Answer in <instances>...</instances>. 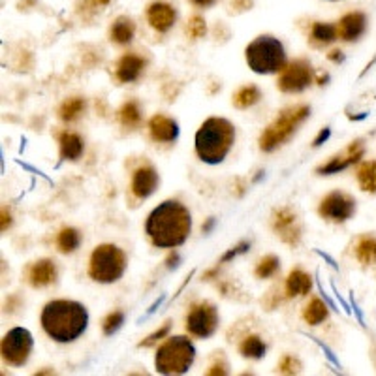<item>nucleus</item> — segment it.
<instances>
[{"label":"nucleus","mask_w":376,"mask_h":376,"mask_svg":"<svg viewBox=\"0 0 376 376\" xmlns=\"http://www.w3.org/2000/svg\"><path fill=\"white\" fill-rule=\"evenodd\" d=\"M122 324H125V314L120 313V310H113L102 322V331H104V335H113L119 331Z\"/></svg>","instance_id":"obj_33"},{"label":"nucleus","mask_w":376,"mask_h":376,"mask_svg":"<svg viewBox=\"0 0 376 376\" xmlns=\"http://www.w3.org/2000/svg\"><path fill=\"white\" fill-rule=\"evenodd\" d=\"M179 266V254L177 252H173V254H169L166 260V267L167 269H175V267Z\"/></svg>","instance_id":"obj_42"},{"label":"nucleus","mask_w":376,"mask_h":376,"mask_svg":"<svg viewBox=\"0 0 376 376\" xmlns=\"http://www.w3.org/2000/svg\"><path fill=\"white\" fill-rule=\"evenodd\" d=\"M367 31V17L361 11H350L340 17L337 23V32L343 42H357Z\"/></svg>","instance_id":"obj_15"},{"label":"nucleus","mask_w":376,"mask_h":376,"mask_svg":"<svg viewBox=\"0 0 376 376\" xmlns=\"http://www.w3.org/2000/svg\"><path fill=\"white\" fill-rule=\"evenodd\" d=\"M184 328H187L188 335H192V337L209 339L211 335H214L216 328H219V310L209 301L192 305L187 316Z\"/></svg>","instance_id":"obj_9"},{"label":"nucleus","mask_w":376,"mask_h":376,"mask_svg":"<svg viewBox=\"0 0 376 376\" xmlns=\"http://www.w3.org/2000/svg\"><path fill=\"white\" fill-rule=\"evenodd\" d=\"M313 290V277L303 269H292L286 278V296L288 298H301Z\"/></svg>","instance_id":"obj_21"},{"label":"nucleus","mask_w":376,"mask_h":376,"mask_svg":"<svg viewBox=\"0 0 376 376\" xmlns=\"http://www.w3.org/2000/svg\"><path fill=\"white\" fill-rule=\"evenodd\" d=\"M34 339L28 329L14 328L4 335L0 350H2V360L10 367H23L28 361L32 354Z\"/></svg>","instance_id":"obj_8"},{"label":"nucleus","mask_w":376,"mask_h":376,"mask_svg":"<svg viewBox=\"0 0 376 376\" xmlns=\"http://www.w3.org/2000/svg\"><path fill=\"white\" fill-rule=\"evenodd\" d=\"M273 230L290 246H296L299 239H301V226L298 222V216L288 207H282V209L275 213V216H273Z\"/></svg>","instance_id":"obj_13"},{"label":"nucleus","mask_w":376,"mask_h":376,"mask_svg":"<svg viewBox=\"0 0 376 376\" xmlns=\"http://www.w3.org/2000/svg\"><path fill=\"white\" fill-rule=\"evenodd\" d=\"M192 231L190 211L177 199H166L147 216L145 234L157 249H177Z\"/></svg>","instance_id":"obj_1"},{"label":"nucleus","mask_w":376,"mask_h":376,"mask_svg":"<svg viewBox=\"0 0 376 376\" xmlns=\"http://www.w3.org/2000/svg\"><path fill=\"white\" fill-rule=\"evenodd\" d=\"M235 143V126L222 117H209L196 132V155L205 164H220Z\"/></svg>","instance_id":"obj_3"},{"label":"nucleus","mask_w":376,"mask_h":376,"mask_svg":"<svg viewBox=\"0 0 376 376\" xmlns=\"http://www.w3.org/2000/svg\"><path fill=\"white\" fill-rule=\"evenodd\" d=\"M318 213L322 219L329 220V222H346L352 219L355 213V199L350 194L345 192H329L322 202H320Z\"/></svg>","instance_id":"obj_11"},{"label":"nucleus","mask_w":376,"mask_h":376,"mask_svg":"<svg viewBox=\"0 0 376 376\" xmlns=\"http://www.w3.org/2000/svg\"><path fill=\"white\" fill-rule=\"evenodd\" d=\"M249 249H251V243H249V241H241L239 245H235L234 249H230V251L226 252L224 256L220 258L219 266H222V263H228V261L235 260V258L241 256V254H245V252H249Z\"/></svg>","instance_id":"obj_37"},{"label":"nucleus","mask_w":376,"mask_h":376,"mask_svg":"<svg viewBox=\"0 0 376 376\" xmlns=\"http://www.w3.org/2000/svg\"><path fill=\"white\" fill-rule=\"evenodd\" d=\"M207 375H211V376L228 375V367H226V363H214V365H211V369L207 371Z\"/></svg>","instance_id":"obj_38"},{"label":"nucleus","mask_w":376,"mask_h":376,"mask_svg":"<svg viewBox=\"0 0 376 376\" xmlns=\"http://www.w3.org/2000/svg\"><path fill=\"white\" fill-rule=\"evenodd\" d=\"M355 258L363 266L376 263V237L372 235H361L355 243Z\"/></svg>","instance_id":"obj_23"},{"label":"nucleus","mask_w":376,"mask_h":376,"mask_svg":"<svg viewBox=\"0 0 376 376\" xmlns=\"http://www.w3.org/2000/svg\"><path fill=\"white\" fill-rule=\"evenodd\" d=\"M85 100L79 98V96H73V98L64 100L61 108H58V117L64 122H73V120H78L79 115L85 111Z\"/></svg>","instance_id":"obj_30"},{"label":"nucleus","mask_w":376,"mask_h":376,"mask_svg":"<svg viewBox=\"0 0 376 376\" xmlns=\"http://www.w3.org/2000/svg\"><path fill=\"white\" fill-rule=\"evenodd\" d=\"M339 38L337 25H329V23H314L310 28V40L316 46H329Z\"/></svg>","instance_id":"obj_26"},{"label":"nucleus","mask_w":376,"mask_h":376,"mask_svg":"<svg viewBox=\"0 0 376 376\" xmlns=\"http://www.w3.org/2000/svg\"><path fill=\"white\" fill-rule=\"evenodd\" d=\"M169 329H172V322H166V324L162 325L160 329H157L155 333H151L147 339H143L140 343V348H151V346H155L158 343V340L166 339L167 333H169Z\"/></svg>","instance_id":"obj_35"},{"label":"nucleus","mask_w":376,"mask_h":376,"mask_svg":"<svg viewBox=\"0 0 376 376\" xmlns=\"http://www.w3.org/2000/svg\"><path fill=\"white\" fill-rule=\"evenodd\" d=\"M333 2H335V0H333Z\"/></svg>","instance_id":"obj_46"},{"label":"nucleus","mask_w":376,"mask_h":376,"mask_svg":"<svg viewBox=\"0 0 376 376\" xmlns=\"http://www.w3.org/2000/svg\"><path fill=\"white\" fill-rule=\"evenodd\" d=\"M314 79V70L310 66L308 61L305 58H298L293 63L286 64L282 68L281 75H278L277 87L281 93L286 94H296V93H303L305 89L310 87Z\"/></svg>","instance_id":"obj_10"},{"label":"nucleus","mask_w":376,"mask_h":376,"mask_svg":"<svg viewBox=\"0 0 376 376\" xmlns=\"http://www.w3.org/2000/svg\"><path fill=\"white\" fill-rule=\"evenodd\" d=\"M158 187V173L155 167L151 166H141L137 167L134 175H132V194L137 199L149 198L151 194H155Z\"/></svg>","instance_id":"obj_16"},{"label":"nucleus","mask_w":376,"mask_h":376,"mask_svg":"<svg viewBox=\"0 0 376 376\" xmlns=\"http://www.w3.org/2000/svg\"><path fill=\"white\" fill-rule=\"evenodd\" d=\"M310 115L308 105H293L288 108L267 126L260 136V149L263 152H273L281 145H284L290 137L296 134L298 126Z\"/></svg>","instance_id":"obj_6"},{"label":"nucleus","mask_w":376,"mask_h":376,"mask_svg":"<svg viewBox=\"0 0 376 376\" xmlns=\"http://www.w3.org/2000/svg\"><path fill=\"white\" fill-rule=\"evenodd\" d=\"M149 134L155 141L160 143H172L179 137V125L172 117L166 115H155L149 120Z\"/></svg>","instance_id":"obj_19"},{"label":"nucleus","mask_w":376,"mask_h":376,"mask_svg":"<svg viewBox=\"0 0 376 376\" xmlns=\"http://www.w3.org/2000/svg\"><path fill=\"white\" fill-rule=\"evenodd\" d=\"M328 58L331 63H343V61H345V55H343V51H339V49H333L331 53H328Z\"/></svg>","instance_id":"obj_41"},{"label":"nucleus","mask_w":376,"mask_h":376,"mask_svg":"<svg viewBox=\"0 0 376 376\" xmlns=\"http://www.w3.org/2000/svg\"><path fill=\"white\" fill-rule=\"evenodd\" d=\"M357 183L363 192L376 194V160L363 162L357 167Z\"/></svg>","instance_id":"obj_29"},{"label":"nucleus","mask_w":376,"mask_h":376,"mask_svg":"<svg viewBox=\"0 0 376 376\" xmlns=\"http://www.w3.org/2000/svg\"><path fill=\"white\" fill-rule=\"evenodd\" d=\"M213 224H214V219L207 220V222H205V224L202 226V230H204V234H207V231H209L211 228H213Z\"/></svg>","instance_id":"obj_44"},{"label":"nucleus","mask_w":376,"mask_h":376,"mask_svg":"<svg viewBox=\"0 0 376 376\" xmlns=\"http://www.w3.org/2000/svg\"><path fill=\"white\" fill-rule=\"evenodd\" d=\"M205 32H207V25H205V19L202 16H194L190 17V21L187 25V34L192 40H198V38H204Z\"/></svg>","instance_id":"obj_34"},{"label":"nucleus","mask_w":376,"mask_h":376,"mask_svg":"<svg viewBox=\"0 0 376 376\" xmlns=\"http://www.w3.org/2000/svg\"><path fill=\"white\" fill-rule=\"evenodd\" d=\"M365 155V145H363V141H352L350 145L346 147L345 151L340 152V155H335L333 158H329V162L322 164V166L316 169V173L320 175H333V173H340L348 169L350 166L357 164Z\"/></svg>","instance_id":"obj_12"},{"label":"nucleus","mask_w":376,"mask_h":376,"mask_svg":"<svg viewBox=\"0 0 376 376\" xmlns=\"http://www.w3.org/2000/svg\"><path fill=\"white\" fill-rule=\"evenodd\" d=\"M119 120L120 125L125 128H130V130H134V128L141 125V110L136 100H130V102L122 104V108L119 110Z\"/></svg>","instance_id":"obj_28"},{"label":"nucleus","mask_w":376,"mask_h":376,"mask_svg":"<svg viewBox=\"0 0 376 376\" xmlns=\"http://www.w3.org/2000/svg\"><path fill=\"white\" fill-rule=\"evenodd\" d=\"M126 271V254L117 245H98L90 254L89 277L100 284H113Z\"/></svg>","instance_id":"obj_7"},{"label":"nucleus","mask_w":376,"mask_h":376,"mask_svg":"<svg viewBox=\"0 0 376 376\" xmlns=\"http://www.w3.org/2000/svg\"><path fill=\"white\" fill-rule=\"evenodd\" d=\"M57 263L53 260H38L26 269V281L32 288H46L57 281Z\"/></svg>","instance_id":"obj_17"},{"label":"nucleus","mask_w":376,"mask_h":376,"mask_svg":"<svg viewBox=\"0 0 376 376\" xmlns=\"http://www.w3.org/2000/svg\"><path fill=\"white\" fill-rule=\"evenodd\" d=\"M194 360H196V348L192 340L183 335L169 337L158 346L155 354V369L160 375H184L190 371Z\"/></svg>","instance_id":"obj_4"},{"label":"nucleus","mask_w":376,"mask_h":376,"mask_svg":"<svg viewBox=\"0 0 376 376\" xmlns=\"http://www.w3.org/2000/svg\"><path fill=\"white\" fill-rule=\"evenodd\" d=\"M147 21L157 32H167L177 21V11L167 2H152L147 8Z\"/></svg>","instance_id":"obj_14"},{"label":"nucleus","mask_w":376,"mask_h":376,"mask_svg":"<svg viewBox=\"0 0 376 376\" xmlns=\"http://www.w3.org/2000/svg\"><path fill=\"white\" fill-rule=\"evenodd\" d=\"M145 58L136 55V53H126L117 63L115 78L120 83H134L140 79L141 72L145 70Z\"/></svg>","instance_id":"obj_18"},{"label":"nucleus","mask_w":376,"mask_h":376,"mask_svg":"<svg viewBox=\"0 0 376 376\" xmlns=\"http://www.w3.org/2000/svg\"><path fill=\"white\" fill-rule=\"evenodd\" d=\"M260 98L261 93L256 85H245V87H241V89L234 94L231 102H234V105L237 110H249V108H252L254 104H258Z\"/></svg>","instance_id":"obj_24"},{"label":"nucleus","mask_w":376,"mask_h":376,"mask_svg":"<svg viewBox=\"0 0 376 376\" xmlns=\"http://www.w3.org/2000/svg\"><path fill=\"white\" fill-rule=\"evenodd\" d=\"M134 34H136V25L130 17H117L110 28L111 42L119 43V46L130 43L134 40Z\"/></svg>","instance_id":"obj_22"},{"label":"nucleus","mask_w":376,"mask_h":376,"mask_svg":"<svg viewBox=\"0 0 376 376\" xmlns=\"http://www.w3.org/2000/svg\"><path fill=\"white\" fill-rule=\"evenodd\" d=\"M40 324L55 343H73L89 325V313L85 305L72 299H53L42 308Z\"/></svg>","instance_id":"obj_2"},{"label":"nucleus","mask_w":376,"mask_h":376,"mask_svg":"<svg viewBox=\"0 0 376 376\" xmlns=\"http://www.w3.org/2000/svg\"><path fill=\"white\" fill-rule=\"evenodd\" d=\"M245 58L249 68L260 75L282 72L286 66V51L278 38L258 36L245 49Z\"/></svg>","instance_id":"obj_5"},{"label":"nucleus","mask_w":376,"mask_h":376,"mask_svg":"<svg viewBox=\"0 0 376 376\" xmlns=\"http://www.w3.org/2000/svg\"><path fill=\"white\" fill-rule=\"evenodd\" d=\"M301 371V363H299L293 355H284L278 363V372L281 375H298Z\"/></svg>","instance_id":"obj_36"},{"label":"nucleus","mask_w":376,"mask_h":376,"mask_svg":"<svg viewBox=\"0 0 376 376\" xmlns=\"http://www.w3.org/2000/svg\"><path fill=\"white\" fill-rule=\"evenodd\" d=\"M81 245V234L75 228H63L57 235V246L63 254H72Z\"/></svg>","instance_id":"obj_27"},{"label":"nucleus","mask_w":376,"mask_h":376,"mask_svg":"<svg viewBox=\"0 0 376 376\" xmlns=\"http://www.w3.org/2000/svg\"><path fill=\"white\" fill-rule=\"evenodd\" d=\"M58 149H61V158L75 162L83 155V140L75 132H61L58 134Z\"/></svg>","instance_id":"obj_20"},{"label":"nucleus","mask_w":376,"mask_h":376,"mask_svg":"<svg viewBox=\"0 0 376 376\" xmlns=\"http://www.w3.org/2000/svg\"><path fill=\"white\" fill-rule=\"evenodd\" d=\"M328 305L320 298H313L308 301L307 307L303 308V320L308 325H320L328 318Z\"/></svg>","instance_id":"obj_25"},{"label":"nucleus","mask_w":376,"mask_h":376,"mask_svg":"<svg viewBox=\"0 0 376 376\" xmlns=\"http://www.w3.org/2000/svg\"><path fill=\"white\" fill-rule=\"evenodd\" d=\"M331 136V130L329 128H324V130H320V134L316 136V140L313 141V147H320L324 141H328V137Z\"/></svg>","instance_id":"obj_39"},{"label":"nucleus","mask_w":376,"mask_h":376,"mask_svg":"<svg viewBox=\"0 0 376 376\" xmlns=\"http://www.w3.org/2000/svg\"><path fill=\"white\" fill-rule=\"evenodd\" d=\"M194 6H198V8H209V6H213L216 0H190Z\"/></svg>","instance_id":"obj_43"},{"label":"nucleus","mask_w":376,"mask_h":376,"mask_svg":"<svg viewBox=\"0 0 376 376\" xmlns=\"http://www.w3.org/2000/svg\"><path fill=\"white\" fill-rule=\"evenodd\" d=\"M239 352L243 357H249V360H261L266 355V345L258 335H249L239 345Z\"/></svg>","instance_id":"obj_31"},{"label":"nucleus","mask_w":376,"mask_h":376,"mask_svg":"<svg viewBox=\"0 0 376 376\" xmlns=\"http://www.w3.org/2000/svg\"><path fill=\"white\" fill-rule=\"evenodd\" d=\"M278 269H281V260H278L277 256L269 254V256L261 258V260L258 261L256 271L254 273H256L258 278H269V277H273Z\"/></svg>","instance_id":"obj_32"},{"label":"nucleus","mask_w":376,"mask_h":376,"mask_svg":"<svg viewBox=\"0 0 376 376\" xmlns=\"http://www.w3.org/2000/svg\"><path fill=\"white\" fill-rule=\"evenodd\" d=\"M11 224V214L8 207H2V231H6Z\"/></svg>","instance_id":"obj_40"},{"label":"nucleus","mask_w":376,"mask_h":376,"mask_svg":"<svg viewBox=\"0 0 376 376\" xmlns=\"http://www.w3.org/2000/svg\"><path fill=\"white\" fill-rule=\"evenodd\" d=\"M110 2H111V0H93L94 6H102V8L110 4Z\"/></svg>","instance_id":"obj_45"}]
</instances>
